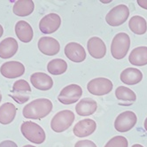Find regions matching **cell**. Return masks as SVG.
<instances>
[{
    "mask_svg": "<svg viewBox=\"0 0 147 147\" xmlns=\"http://www.w3.org/2000/svg\"><path fill=\"white\" fill-rule=\"evenodd\" d=\"M130 30L136 35H144L147 30V23L144 18L136 15L130 18L129 22Z\"/></svg>",
    "mask_w": 147,
    "mask_h": 147,
    "instance_id": "obj_25",
    "label": "cell"
},
{
    "mask_svg": "<svg viewBox=\"0 0 147 147\" xmlns=\"http://www.w3.org/2000/svg\"><path fill=\"white\" fill-rule=\"evenodd\" d=\"M17 109L12 103H5L0 107V123L7 125L11 123L16 116Z\"/></svg>",
    "mask_w": 147,
    "mask_h": 147,
    "instance_id": "obj_23",
    "label": "cell"
},
{
    "mask_svg": "<svg viewBox=\"0 0 147 147\" xmlns=\"http://www.w3.org/2000/svg\"><path fill=\"white\" fill-rule=\"evenodd\" d=\"M3 34H4V28L1 25H0V37L3 36Z\"/></svg>",
    "mask_w": 147,
    "mask_h": 147,
    "instance_id": "obj_31",
    "label": "cell"
},
{
    "mask_svg": "<svg viewBox=\"0 0 147 147\" xmlns=\"http://www.w3.org/2000/svg\"><path fill=\"white\" fill-rule=\"evenodd\" d=\"M143 79V74L139 69L129 67L123 70L121 74V81L124 84L135 85L140 82Z\"/></svg>",
    "mask_w": 147,
    "mask_h": 147,
    "instance_id": "obj_21",
    "label": "cell"
},
{
    "mask_svg": "<svg viewBox=\"0 0 147 147\" xmlns=\"http://www.w3.org/2000/svg\"><path fill=\"white\" fill-rule=\"evenodd\" d=\"M82 95V89L81 86L77 84H70L60 91L58 99L63 105H71L77 102Z\"/></svg>",
    "mask_w": 147,
    "mask_h": 147,
    "instance_id": "obj_9",
    "label": "cell"
},
{
    "mask_svg": "<svg viewBox=\"0 0 147 147\" xmlns=\"http://www.w3.org/2000/svg\"><path fill=\"white\" fill-rule=\"evenodd\" d=\"M88 91L96 96H103L110 93L113 90V82L104 77H98L92 79L87 85Z\"/></svg>",
    "mask_w": 147,
    "mask_h": 147,
    "instance_id": "obj_7",
    "label": "cell"
},
{
    "mask_svg": "<svg viewBox=\"0 0 147 147\" xmlns=\"http://www.w3.org/2000/svg\"><path fill=\"white\" fill-rule=\"evenodd\" d=\"M88 51L91 57L95 59H102L107 53V46L104 41L97 36L89 39L87 43Z\"/></svg>",
    "mask_w": 147,
    "mask_h": 147,
    "instance_id": "obj_14",
    "label": "cell"
},
{
    "mask_svg": "<svg viewBox=\"0 0 147 147\" xmlns=\"http://www.w3.org/2000/svg\"><path fill=\"white\" fill-rule=\"evenodd\" d=\"M144 126L145 130L147 131V118H146V119H145V121H144Z\"/></svg>",
    "mask_w": 147,
    "mask_h": 147,
    "instance_id": "obj_32",
    "label": "cell"
},
{
    "mask_svg": "<svg viewBox=\"0 0 147 147\" xmlns=\"http://www.w3.org/2000/svg\"><path fill=\"white\" fill-rule=\"evenodd\" d=\"M75 147H97V145L90 140H81L75 144Z\"/></svg>",
    "mask_w": 147,
    "mask_h": 147,
    "instance_id": "obj_28",
    "label": "cell"
},
{
    "mask_svg": "<svg viewBox=\"0 0 147 147\" xmlns=\"http://www.w3.org/2000/svg\"><path fill=\"white\" fill-rule=\"evenodd\" d=\"M130 47V38L128 34L119 33L115 36L112 41L111 53L116 59H121L126 55Z\"/></svg>",
    "mask_w": 147,
    "mask_h": 147,
    "instance_id": "obj_3",
    "label": "cell"
},
{
    "mask_svg": "<svg viewBox=\"0 0 147 147\" xmlns=\"http://www.w3.org/2000/svg\"><path fill=\"white\" fill-rule=\"evenodd\" d=\"M65 54L68 59L73 62L80 63L85 60L86 59V51L80 44L72 42L66 45L65 47Z\"/></svg>",
    "mask_w": 147,
    "mask_h": 147,
    "instance_id": "obj_13",
    "label": "cell"
},
{
    "mask_svg": "<svg viewBox=\"0 0 147 147\" xmlns=\"http://www.w3.org/2000/svg\"><path fill=\"white\" fill-rule=\"evenodd\" d=\"M128 140L122 136H116L110 139L105 147H128Z\"/></svg>",
    "mask_w": 147,
    "mask_h": 147,
    "instance_id": "obj_27",
    "label": "cell"
},
{
    "mask_svg": "<svg viewBox=\"0 0 147 147\" xmlns=\"http://www.w3.org/2000/svg\"><path fill=\"white\" fill-rule=\"evenodd\" d=\"M39 51L47 56H54L58 54L60 50V45L59 42L51 36L41 37L37 44Z\"/></svg>",
    "mask_w": 147,
    "mask_h": 147,
    "instance_id": "obj_12",
    "label": "cell"
},
{
    "mask_svg": "<svg viewBox=\"0 0 147 147\" xmlns=\"http://www.w3.org/2000/svg\"><path fill=\"white\" fill-rule=\"evenodd\" d=\"M34 8V2L31 1V0H19V1H16L14 3L13 11L14 14L20 17H24L32 13Z\"/></svg>",
    "mask_w": 147,
    "mask_h": 147,
    "instance_id": "obj_24",
    "label": "cell"
},
{
    "mask_svg": "<svg viewBox=\"0 0 147 147\" xmlns=\"http://www.w3.org/2000/svg\"><path fill=\"white\" fill-rule=\"evenodd\" d=\"M129 60L134 66L147 65V47L140 46L135 48L129 56Z\"/></svg>",
    "mask_w": 147,
    "mask_h": 147,
    "instance_id": "obj_22",
    "label": "cell"
},
{
    "mask_svg": "<svg viewBox=\"0 0 147 147\" xmlns=\"http://www.w3.org/2000/svg\"><path fill=\"white\" fill-rule=\"evenodd\" d=\"M67 69V63L62 59L51 60L47 65V70L53 76H59L64 74Z\"/></svg>",
    "mask_w": 147,
    "mask_h": 147,
    "instance_id": "obj_26",
    "label": "cell"
},
{
    "mask_svg": "<svg viewBox=\"0 0 147 147\" xmlns=\"http://www.w3.org/2000/svg\"><path fill=\"white\" fill-rule=\"evenodd\" d=\"M98 104L97 102L90 98H85L81 99V101L76 105V111L78 115L81 116H89L97 111Z\"/></svg>",
    "mask_w": 147,
    "mask_h": 147,
    "instance_id": "obj_20",
    "label": "cell"
},
{
    "mask_svg": "<svg viewBox=\"0 0 147 147\" xmlns=\"http://www.w3.org/2000/svg\"><path fill=\"white\" fill-rule=\"evenodd\" d=\"M23 147H36V146H33V145H30V144H27V145H24Z\"/></svg>",
    "mask_w": 147,
    "mask_h": 147,
    "instance_id": "obj_34",
    "label": "cell"
},
{
    "mask_svg": "<svg viewBox=\"0 0 147 147\" xmlns=\"http://www.w3.org/2000/svg\"><path fill=\"white\" fill-rule=\"evenodd\" d=\"M138 4L142 8L147 10V0H138Z\"/></svg>",
    "mask_w": 147,
    "mask_h": 147,
    "instance_id": "obj_30",
    "label": "cell"
},
{
    "mask_svg": "<svg viewBox=\"0 0 147 147\" xmlns=\"http://www.w3.org/2000/svg\"><path fill=\"white\" fill-rule=\"evenodd\" d=\"M1 100H2V93L0 91V102H1Z\"/></svg>",
    "mask_w": 147,
    "mask_h": 147,
    "instance_id": "obj_35",
    "label": "cell"
},
{
    "mask_svg": "<svg viewBox=\"0 0 147 147\" xmlns=\"http://www.w3.org/2000/svg\"><path fill=\"white\" fill-rule=\"evenodd\" d=\"M61 24V19L57 13L45 15L39 22V29L43 34H51L57 31Z\"/></svg>",
    "mask_w": 147,
    "mask_h": 147,
    "instance_id": "obj_10",
    "label": "cell"
},
{
    "mask_svg": "<svg viewBox=\"0 0 147 147\" xmlns=\"http://www.w3.org/2000/svg\"><path fill=\"white\" fill-rule=\"evenodd\" d=\"M136 121H138V118L136 113L132 111H126L117 116L114 121V128L121 133L128 132L135 127Z\"/></svg>",
    "mask_w": 147,
    "mask_h": 147,
    "instance_id": "obj_8",
    "label": "cell"
},
{
    "mask_svg": "<svg viewBox=\"0 0 147 147\" xmlns=\"http://www.w3.org/2000/svg\"><path fill=\"white\" fill-rule=\"evenodd\" d=\"M129 15V10L127 5H119L111 9L106 16L107 24L112 27H118L122 25L128 20Z\"/></svg>",
    "mask_w": 147,
    "mask_h": 147,
    "instance_id": "obj_6",
    "label": "cell"
},
{
    "mask_svg": "<svg viewBox=\"0 0 147 147\" xmlns=\"http://www.w3.org/2000/svg\"><path fill=\"white\" fill-rule=\"evenodd\" d=\"M132 147H144V146H143V145H141V144H134V145H132Z\"/></svg>",
    "mask_w": 147,
    "mask_h": 147,
    "instance_id": "obj_33",
    "label": "cell"
},
{
    "mask_svg": "<svg viewBox=\"0 0 147 147\" xmlns=\"http://www.w3.org/2000/svg\"><path fill=\"white\" fill-rule=\"evenodd\" d=\"M53 105L47 98H38L28 104L23 108V116L31 120H41L52 111Z\"/></svg>",
    "mask_w": 147,
    "mask_h": 147,
    "instance_id": "obj_1",
    "label": "cell"
},
{
    "mask_svg": "<svg viewBox=\"0 0 147 147\" xmlns=\"http://www.w3.org/2000/svg\"><path fill=\"white\" fill-rule=\"evenodd\" d=\"M0 147H18V146L13 141L5 140V141H3L2 143H0Z\"/></svg>",
    "mask_w": 147,
    "mask_h": 147,
    "instance_id": "obj_29",
    "label": "cell"
},
{
    "mask_svg": "<svg viewBox=\"0 0 147 147\" xmlns=\"http://www.w3.org/2000/svg\"><path fill=\"white\" fill-rule=\"evenodd\" d=\"M75 121V114L70 110H63L57 113L54 117L51 119V129L60 133L67 130Z\"/></svg>",
    "mask_w": 147,
    "mask_h": 147,
    "instance_id": "obj_4",
    "label": "cell"
},
{
    "mask_svg": "<svg viewBox=\"0 0 147 147\" xmlns=\"http://www.w3.org/2000/svg\"><path fill=\"white\" fill-rule=\"evenodd\" d=\"M97 124L91 119H84L77 122L74 127L73 132L77 138H85L95 132Z\"/></svg>",
    "mask_w": 147,
    "mask_h": 147,
    "instance_id": "obj_15",
    "label": "cell"
},
{
    "mask_svg": "<svg viewBox=\"0 0 147 147\" xmlns=\"http://www.w3.org/2000/svg\"><path fill=\"white\" fill-rule=\"evenodd\" d=\"M115 97L119 100L120 105L124 107H129L136 100V93L124 86H119L115 90Z\"/></svg>",
    "mask_w": 147,
    "mask_h": 147,
    "instance_id": "obj_19",
    "label": "cell"
},
{
    "mask_svg": "<svg viewBox=\"0 0 147 147\" xmlns=\"http://www.w3.org/2000/svg\"><path fill=\"white\" fill-rule=\"evenodd\" d=\"M31 91V87L27 81L18 80L13 83L10 97L19 104H24L29 100Z\"/></svg>",
    "mask_w": 147,
    "mask_h": 147,
    "instance_id": "obj_5",
    "label": "cell"
},
{
    "mask_svg": "<svg viewBox=\"0 0 147 147\" xmlns=\"http://www.w3.org/2000/svg\"><path fill=\"white\" fill-rule=\"evenodd\" d=\"M30 82L36 89L40 90H49L53 86L52 78L42 72L34 73L30 76Z\"/></svg>",
    "mask_w": 147,
    "mask_h": 147,
    "instance_id": "obj_16",
    "label": "cell"
},
{
    "mask_svg": "<svg viewBox=\"0 0 147 147\" xmlns=\"http://www.w3.org/2000/svg\"><path fill=\"white\" fill-rule=\"evenodd\" d=\"M0 73L4 77L9 79H14L20 77L25 73V67L22 63L19 61L5 62L0 67Z\"/></svg>",
    "mask_w": 147,
    "mask_h": 147,
    "instance_id": "obj_11",
    "label": "cell"
},
{
    "mask_svg": "<svg viewBox=\"0 0 147 147\" xmlns=\"http://www.w3.org/2000/svg\"><path fill=\"white\" fill-rule=\"evenodd\" d=\"M20 131L24 138L31 143L40 144L45 141V130L41 126L33 121H24L20 126Z\"/></svg>",
    "mask_w": 147,
    "mask_h": 147,
    "instance_id": "obj_2",
    "label": "cell"
},
{
    "mask_svg": "<svg viewBox=\"0 0 147 147\" xmlns=\"http://www.w3.org/2000/svg\"><path fill=\"white\" fill-rule=\"evenodd\" d=\"M18 42L13 37H7L0 43V58L10 59L18 51Z\"/></svg>",
    "mask_w": 147,
    "mask_h": 147,
    "instance_id": "obj_17",
    "label": "cell"
},
{
    "mask_svg": "<svg viewBox=\"0 0 147 147\" xmlns=\"http://www.w3.org/2000/svg\"><path fill=\"white\" fill-rule=\"evenodd\" d=\"M15 33L22 43H29L34 36L32 28L25 20H20L16 23Z\"/></svg>",
    "mask_w": 147,
    "mask_h": 147,
    "instance_id": "obj_18",
    "label": "cell"
}]
</instances>
